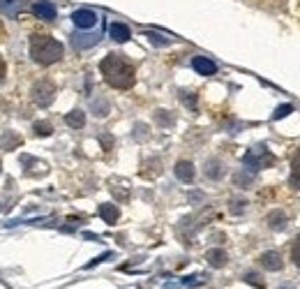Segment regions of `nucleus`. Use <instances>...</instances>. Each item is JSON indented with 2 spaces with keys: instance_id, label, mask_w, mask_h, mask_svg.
Returning a JSON list of instances; mask_svg holds the SVG:
<instances>
[{
  "instance_id": "nucleus-1",
  "label": "nucleus",
  "mask_w": 300,
  "mask_h": 289,
  "mask_svg": "<svg viewBox=\"0 0 300 289\" xmlns=\"http://www.w3.org/2000/svg\"><path fill=\"white\" fill-rule=\"evenodd\" d=\"M100 70L104 74L106 84L113 86V88H132L134 86V79H136V72L134 67L127 63L125 58H120L118 54H109L104 60L100 63Z\"/></svg>"
},
{
  "instance_id": "nucleus-2",
  "label": "nucleus",
  "mask_w": 300,
  "mask_h": 289,
  "mask_svg": "<svg viewBox=\"0 0 300 289\" xmlns=\"http://www.w3.org/2000/svg\"><path fill=\"white\" fill-rule=\"evenodd\" d=\"M30 56L40 65H53L63 58V44L49 35H33L30 37Z\"/></svg>"
},
{
  "instance_id": "nucleus-3",
  "label": "nucleus",
  "mask_w": 300,
  "mask_h": 289,
  "mask_svg": "<svg viewBox=\"0 0 300 289\" xmlns=\"http://www.w3.org/2000/svg\"><path fill=\"white\" fill-rule=\"evenodd\" d=\"M243 162H245V167L250 171H256V169H263V167L275 165V157L268 153V148H265V146H254V148H252L250 153L243 157Z\"/></svg>"
},
{
  "instance_id": "nucleus-4",
  "label": "nucleus",
  "mask_w": 300,
  "mask_h": 289,
  "mask_svg": "<svg viewBox=\"0 0 300 289\" xmlns=\"http://www.w3.org/2000/svg\"><path fill=\"white\" fill-rule=\"evenodd\" d=\"M55 97V86L53 81L49 79H40L35 86H33V102L37 107H49Z\"/></svg>"
},
{
  "instance_id": "nucleus-5",
  "label": "nucleus",
  "mask_w": 300,
  "mask_h": 289,
  "mask_svg": "<svg viewBox=\"0 0 300 289\" xmlns=\"http://www.w3.org/2000/svg\"><path fill=\"white\" fill-rule=\"evenodd\" d=\"M102 40V30H93V33H74L72 35V46L76 51H85L90 46H95Z\"/></svg>"
},
{
  "instance_id": "nucleus-6",
  "label": "nucleus",
  "mask_w": 300,
  "mask_h": 289,
  "mask_svg": "<svg viewBox=\"0 0 300 289\" xmlns=\"http://www.w3.org/2000/svg\"><path fill=\"white\" fill-rule=\"evenodd\" d=\"M72 21H74V25L79 30H88V28H95L100 16H97L93 10H76L74 14H72Z\"/></svg>"
},
{
  "instance_id": "nucleus-7",
  "label": "nucleus",
  "mask_w": 300,
  "mask_h": 289,
  "mask_svg": "<svg viewBox=\"0 0 300 289\" xmlns=\"http://www.w3.org/2000/svg\"><path fill=\"white\" fill-rule=\"evenodd\" d=\"M33 14L42 21H53L58 16V10H55V5L51 0H37L35 5H33Z\"/></svg>"
},
{
  "instance_id": "nucleus-8",
  "label": "nucleus",
  "mask_w": 300,
  "mask_h": 289,
  "mask_svg": "<svg viewBox=\"0 0 300 289\" xmlns=\"http://www.w3.org/2000/svg\"><path fill=\"white\" fill-rule=\"evenodd\" d=\"M192 67H194L199 74H203V76H210V74H215V63L210 58H205V56H196L194 60H192Z\"/></svg>"
},
{
  "instance_id": "nucleus-9",
  "label": "nucleus",
  "mask_w": 300,
  "mask_h": 289,
  "mask_svg": "<svg viewBox=\"0 0 300 289\" xmlns=\"http://www.w3.org/2000/svg\"><path fill=\"white\" fill-rule=\"evenodd\" d=\"M194 165L192 162H187V160H180L178 165H175V176H178L183 183H192L194 180Z\"/></svg>"
},
{
  "instance_id": "nucleus-10",
  "label": "nucleus",
  "mask_w": 300,
  "mask_h": 289,
  "mask_svg": "<svg viewBox=\"0 0 300 289\" xmlns=\"http://www.w3.org/2000/svg\"><path fill=\"white\" fill-rule=\"evenodd\" d=\"M261 266H263V269H268V271H280L282 266H284V261H282V257L277 252H273V250H270V252H263L261 254Z\"/></svg>"
},
{
  "instance_id": "nucleus-11",
  "label": "nucleus",
  "mask_w": 300,
  "mask_h": 289,
  "mask_svg": "<svg viewBox=\"0 0 300 289\" xmlns=\"http://www.w3.org/2000/svg\"><path fill=\"white\" fill-rule=\"evenodd\" d=\"M100 215H102V220H104L106 224H115L118 222V218H120V211H118V206H113V204H102L100 206Z\"/></svg>"
},
{
  "instance_id": "nucleus-12",
  "label": "nucleus",
  "mask_w": 300,
  "mask_h": 289,
  "mask_svg": "<svg viewBox=\"0 0 300 289\" xmlns=\"http://www.w3.org/2000/svg\"><path fill=\"white\" fill-rule=\"evenodd\" d=\"M205 176H208L210 180H217L224 176V167H222L220 160H208V162H205Z\"/></svg>"
},
{
  "instance_id": "nucleus-13",
  "label": "nucleus",
  "mask_w": 300,
  "mask_h": 289,
  "mask_svg": "<svg viewBox=\"0 0 300 289\" xmlns=\"http://www.w3.org/2000/svg\"><path fill=\"white\" fill-rule=\"evenodd\" d=\"M109 30H111V37H113L115 42H120V44H123V42H127V40H130V35H132L130 28H127L125 23H111Z\"/></svg>"
},
{
  "instance_id": "nucleus-14",
  "label": "nucleus",
  "mask_w": 300,
  "mask_h": 289,
  "mask_svg": "<svg viewBox=\"0 0 300 289\" xmlns=\"http://www.w3.org/2000/svg\"><path fill=\"white\" fill-rule=\"evenodd\" d=\"M65 123L70 125L72 130H81V127L85 125V114H83V111H79V109L70 111V114L65 116Z\"/></svg>"
},
{
  "instance_id": "nucleus-15",
  "label": "nucleus",
  "mask_w": 300,
  "mask_h": 289,
  "mask_svg": "<svg viewBox=\"0 0 300 289\" xmlns=\"http://www.w3.org/2000/svg\"><path fill=\"white\" fill-rule=\"evenodd\" d=\"M205 259H208L210 266H215V269H222V266L226 264V259H229V257H226L224 250H210V252L205 254Z\"/></svg>"
},
{
  "instance_id": "nucleus-16",
  "label": "nucleus",
  "mask_w": 300,
  "mask_h": 289,
  "mask_svg": "<svg viewBox=\"0 0 300 289\" xmlns=\"http://www.w3.org/2000/svg\"><path fill=\"white\" fill-rule=\"evenodd\" d=\"M289 183L293 185V188L300 190V150L293 155V160H291V176H289Z\"/></svg>"
},
{
  "instance_id": "nucleus-17",
  "label": "nucleus",
  "mask_w": 300,
  "mask_h": 289,
  "mask_svg": "<svg viewBox=\"0 0 300 289\" xmlns=\"http://www.w3.org/2000/svg\"><path fill=\"white\" fill-rule=\"evenodd\" d=\"M268 224H270V229L282 231L286 227V215L282 213V211H273V213L268 215Z\"/></svg>"
},
{
  "instance_id": "nucleus-18",
  "label": "nucleus",
  "mask_w": 300,
  "mask_h": 289,
  "mask_svg": "<svg viewBox=\"0 0 300 289\" xmlns=\"http://www.w3.org/2000/svg\"><path fill=\"white\" fill-rule=\"evenodd\" d=\"M21 0H0V12L7 16H19Z\"/></svg>"
},
{
  "instance_id": "nucleus-19",
  "label": "nucleus",
  "mask_w": 300,
  "mask_h": 289,
  "mask_svg": "<svg viewBox=\"0 0 300 289\" xmlns=\"http://www.w3.org/2000/svg\"><path fill=\"white\" fill-rule=\"evenodd\" d=\"M19 144H21V137L14 135V132H7V135L3 137V146H5L7 150H14Z\"/></svg>"
},
{
  "instance_id": "nucleus-20",
  "label": "nucleus",
  "mask_w": 300,
  "mask_h": 289,
  "mask_svg": "<svg viewBox=\"0 0 300 289\" xmlns=\"http://www.w3.org/2000/svg\"><path fill=\"white\" fill-rule=\"evenodd\" d=\"M33 130H35L37 137H49L51 132H53V127H51V123H44V120H37L35 125H33Z\"/></svg>"
},
{
  "instance_id": "nucleus-21",
  "label": "nucleus",
  "mask_w": 300,
  "mask_h": 289,
  "mask_svg": "<svg viewBox=\"0 0 300 289\" xmlns=\"http://www.w3.org/2000/svg\"><path fill=\"white\" fill-rule=\"evenodd\" d=\"M155 120L162 125V127H171L175 118H173L171 114H166V111H157V114H155Z\"/></svg>"
},
{
  "instance_id": "nucleus-22",
  "label": "nucleus",
  "mask_w": 300,
  "mask_h": 289,
  "mask_svg": "<svg viewBox=\"0 0 300 289\" xmlns=\"http://www.w3.org/2000/svg\"><path fill=\"white\" fill-rule=\"evenodd\" d=\"M245 282L247 284H254L256 289H263L265 287V282L261 280V275L259 273H252V271H250V273H245Z\"/></svg>"
},
{
  "instance_id": "nucleus-23",
  "label": "nucleus",
  "mask_w": 300,
  "mask_h": 289,
  "mask_svg": "<svg viewBox=\"0 0 300 289\" xmlns=\"http://www.w3.org/2000/svg\"><path fill=\"white\" fill-rule=\"evenodd\" d=\"M291 111H293V107H291V104H282L280 109H277L275 114H273V120H280V118H284V116H289Z\"/></svg>"
},
{
  "instance_id": "nucleus-24",
  "label": "nucleus",
  "mask_w": 300,
  "mask_h": 289,
  "mask_svg": "<svg viewBox=\"0 0 300 289\" xmlns=\"http://www.w3.org/2000/svg\"><path fill=\"white\" fill-rule=\"evenodd\" d=\"M93 114L95 116H106L109 114V104H106V102H102V104L100 102H95V104H93Z\"/></svg>"
},
{
  "instance_id": "nucleus-25",
  "label": "nucleus",
  "mask_w": 300,
  "mask_h": 289,
  "mask_svg": "<svg viewBox=\"0 0 300 289\" xmlns=\"http://www.w3.org/2000/svg\"><path fill=\"white\" fill-rule=\"evenodd\" d=\"M291 257H293V261L300 266V236H298V239H295L293 248H291Z\"/></svg>"
},
{
  "instance_id": "nucleus-26",
  "label": "nucleus",
  "mask_w": 300,
  "mask_h": 289,
  "mask_svg": "<svg viewBox=\"0 0 300 289\" xmlns=\"http://www.w3.org/2000/svg\"><path fill=\"white\" fill-rule=\"evenodd\" d=\"M150 42H153V44H157V46H164V44H169L171 40H166V37H162V35H155V33H150Z\"/></svg>"
},
{
  "instance_id": "nucleus-27",
  "label": "nucleus",
  "mask_w": 300,
  "mask_h": 289,
  "mask_svg": "<svg viewBox=\"0 0 300 289\" xmlns=\"http://www.w3.org/2000/svg\"><path fill=\"white\" fill-rule=\"evenodd\" d=\"M231 211H233V213H243V211H245V201L243 199H238V201H231Z\"/></svg>"
},
{
  "instance_id": "nucleus-28",
  "label": "nucleus",
  "mask_w": 300,
  "mask_h": 289,
  "mask_svg": "<svg viewBox=\"0 0 300 289\" xmlns=\"http://www.w3.org/2000/svg\"><path fill=\"white\" fill-rule=\"evenodd\" d=\"M183 102H185L190 109H196V95H183Z\"/></svg>"
},
{
  "instance_id": "nucleus-29",
  "label": "nucleus",
  "mask_w": 300,
  "mask_h": 289,
  "mask_svg": "<svg viewBox=\"0 0 300 289\" xmlns=\"http://www.w3.org/2000/svg\"><path fill=\"white\" fill-rule=\"evenodd\" d=\"M233 180L235 183H240V188H247V185H250V176H245V174H238Z\"/></svg>"
},
{
  "instance_id": "nucleus-30",
  "label": "nucleus",
  "mask_w": 300,
  "mask_h": 289,
  "mask_svg": "<svg viewBox=\"0 0 300 289\" xmlns=\"http://www.w3.org/2000/svg\"><path fill=\"white\" fill-rule=\"evenodd\" d=\"M5 74H7V65H5V60H3V56H0V81L5 79Z\"/></svg>"
},
{
  "instance_id": "nucleus-31",
  "label": "nucleus",
  "mask_w": 300,
  "mask_h": 289,
  "mask_svg": "<svg viewBox=\"0 0 300 289\" xmlns=\"http://www.w3.org/2000/svg\"><path fill=\"white\" fill-rule=\"evenodd\" d=\"M280 289H293V287H289V284H284V287H280Z\"/></svg>"
}]
</instances>
